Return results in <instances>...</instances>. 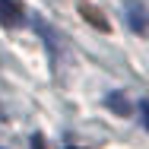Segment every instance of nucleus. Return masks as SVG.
<instances>
[{"label":"nucleus","mask_w":149,"mask_h":149,"mask_svg":"<svg viewBox=\"0 0 149 149\" xmlns=\"http://www.w3.org/2000/svg\"><path fill=\"white\" fill-rule=\"evenodd\" d=\"M105 105H108L114 114H130V102H127V95H124V92H108Z\"/></svg>","instance_id":"nucleus-2"},{"label":"nucleus","mask_w":149,"mask_h":149,"mask_svg":"<svg viewBox=\"0 0 149 149\" xmlns=\"http://www.w3.org/2000/svg\"><path fill=\"white\" fill-rule=\"evenodd\" d=\"M79 13H83V16L89 19L95 29H102V32H108V29H111V26H108V19H105V16H102L98 10H92V6H79Z\"/></svg>","instance_id":"nucleus-3"},{"label":"nucleus","mask_w":149,"mask_h":149,"mask_svg":"<svg viewBox=\"0 0 149 149\" xmlns=\"http://www.w3.org/2000/svg\"><path fill=\"white\" fill-rule=\"evenodd\" d=\"M32 146H35V149H41V136H32Z\"/></svg>","instance_id":"nucleus-4"},{"label":"nucleus","mask_w":149,"mask_h":149,"mask_svg":"<svg viewBox=\"0 0 149 149\" xmlns=\"http://www.w3.org/2000/svg\"><path fill=\"white\" fill-rule=\"evenodd\" d=\"M0 22H3L6 29H16V26L22 22V6H19L16 0H0Z\"/></svg>","instance_id":"nucleus-1"}]
</instances>
